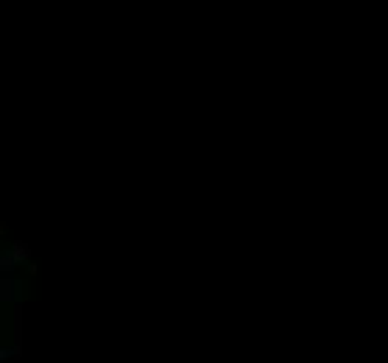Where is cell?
I'll use <instances>...</instances> for the list:
<instances>
[{"mask_svg": "<svg viewBox=\"0 0 388 363\" xmlns=\"http://www.w3.org/2000/svg\"><path fill=\"white\" fill-rule=\"evenodd\" d=\"M17 299V282L9 277L0 279V302H14Z\"/></svg>", "mask_w": 388, "mask_h": 363, "instance_id": "cell-1", "label": "cell"}, {"mask_svg": "<svg viewBox=\"0 0 388 363\" xmlns=\"http://www.w3.org/2000/svg\"><path fill=\"white\" fill-rule=\"evenodd\" d=\"M14 257L12 254H0V271H12V266H14Z\"/></svg>", "mask_w": 388, "mask_h": 363, "instance_id": "cell-2", "label": "cell"}, {"mask_svg": "<svg viewBox=\"0 0 388 363\" xmlns=\"http://www.w3.org/2000/svg\"><path fill=\"white\" fill-rule=\"evenodd\" d=\"M12 257H14V260H25V257H28V249H25L23 243H14V252H12Z\"/></svg>", "mask_w": 388, "mask_h": 363, "instance_id": "cell-3", "label": "cell"}]
</instances>
